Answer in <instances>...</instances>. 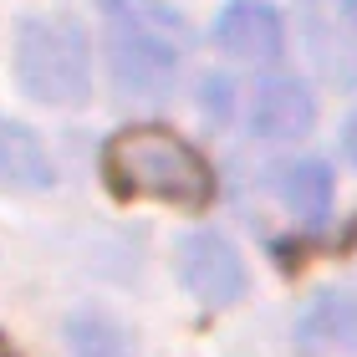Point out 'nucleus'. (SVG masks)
<instances>
[{
  "label": "nucleus",
  "instance_id": "nucleus-12",
  "mask_svg": "<svg viewBox=\"0 0 357 357\" xmlns=\"http://www.w3.org/2000/svg\"><path fill=\"white\" fill-rule=\"evenodd\" d=\"M342 15L352 21V31H357V0H342Z\"/></svg>",
  "mask_w": 357,
  "mask_h": 357
},
{
  "label": "nucleus",
  "instance_id": "nucleus-9",
  "mask_svg": "<svg viewBox=\"0 0 357 357\" xmlns=\"http://www.w3.org/2000/svg\"><path fill=\"white\" fill-rule=\"evenodd\" d=\"M52 158H46L41 138L31 133L26 123L15 118H0V184L10 189H52Z\"/></svg>",
  "mask_w": 357,
  "mask_h": 357
},
{
  "label": "nucleus",
  "instance_id": "nucleus-10",
  "mask_svg": "<svg viewBox=\"0 0 357 357\" xmlns=\"http://www.w3.org/2000/svg\"><path fill=\"white\" fill-rule=\"evenodd\" d=\"M67 352L72 357H138L133 352V332H128L118 317L97 312V306L72 312V321H67Z\"/></svg>",
  "mask_w": 357,
  "mask_h": 357
},
{
  "label": "nucleus",
  "instance_id": "nucleus-8",
  "mask_svg": "<svg viewBox=\"0 0 357 357\" xmlns=\"http://www.w3.org/2000/svg\"><path fill=\"white\" fill-rule=\"evenodd\" d=\"M271 189L281 194V204L306 225H321L332 215V169L317 164V158H296V164H281L271 174Z\"/></svg>",
  "mask_w": 357,
  "mask_h": 357
},
{
  "label": "nucleus",
  "instance_id": "nucleus-2",
  "mask_svg": "<svg viewBox=\"0 0 357 357\" xmlns=\"http://www.w3.org/2000/svg\"><path fill=\"white\" fill-rule=\"evenodd\" d=\"M107 178L123 194H149L184 209H204L215 199V174L184 138L164 128H128L107 143Z\"/></svg>",
  "mask_w": 357,
  "mask_h": 357
},
{
  "label": "nucleus",
  "instance_id": "nucleus-1",
  "mask_svg": "<svg viewBox=\"0 0 357 357\" xmlns=\"http://www.w3.org/2000/svg\"><path fill=\"white\" fill-rule=\"evenodd\" d=\"M112 26V82L128 97H164L178 77V46H184V15L169 0H102Z\"/></svg>",
  "mask_w": 357,
  "mask_h": 357
},
{
  "label": "nucleus",
  "instance_id": "nucleus-7",
  "mask_svg": "<svg viewBox=\"0 0 357 357\" xmlns=\"http://www.w3.org/2000/svg\"><path fill=\"white\" fill-rule=\"evenodd\" d=\"M296 347L312 357H357V296H321L296 321Z\"/></svg>",
  "mask_w": 357,
  "mask_h": 357
},
{
  "label": "nucleus",
  "instance_id": "nucleus-4",
  "mask_svg": "<svg viewBox=\"0 0 357 357\" xmlns=\"http://www.w3.org/2000/svg\"><path fill=\"white\" fill-rule=\"evenodd\" d=\"M174 266H178L184 291L204 306H230V301L245 296V261H240V250L215 230L184 235L178 250H174Z\"/></svg>",
  "mask_w": 357,
  "mask_h": 357
},
{
  "label": "nucleus",
  "instance_id": "nucleus-5",
  "mask_svg": "<svg viewBox=\"0 0 357 357\" xmlns=\"http://www.w3.org/2000/svg\"><path fill=\"white\" fill-rule=\"evenodd\" d=\"M317 123V102L312 87L296 82V77H271V82L255 87L250 97V133L266 143H296L312 133Z\"/></svg>",
  "mask_w": 357,
  "mask_h": 357
},
{
  "label": "nucleus",
  "instance_id": "nucleus-3",
  "mask_svg": "<svg viewBox=\"0 0 357 357\" xmlns=\"http://www.w3.org/2000/svg\"><path fill=\"white\" fill-rule=\"evenodd\" d=\"M15 82L46 107H77L92 87V41L67 15H26L15 31Z\"/></svg>",
  "mask_w": 357,
  "mask_h": 357
},
{
  "label": "nucleus",
  "instance_id": "nucleus-11",
  "mask_svg": "<svg viewBox=\"0 0 357 357\" xmlns=\"http://www.w3.org/2000/svg\"><path fill=\"white\" fill-rule=\"evenodd\" d=\"M342 149H347V158L357 164V112H352V123H347V133H342Z\"/></svg>",
  "mask_w": 357,
  "mask_h": 357
},
{
  "label": "nucleus",
  "instance_id": "nucleus-6",
  "mask_svg": "<svg viewBox=\"0 0 357 357\" xmlns=\"http://www.w3.org/2000/svg\"><path fill=\"white\" fill-rule=\"evenodd\" d=\"M215 41L240 61H275L286 52V26L271 0H230L215 21Z\"/></svg>",
  "mask_w": 357,
  "mask_h": 357
}]
</instances>
